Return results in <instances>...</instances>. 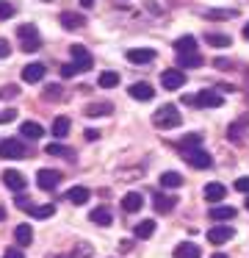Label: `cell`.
I'll return each instance as SVG.
<instances>
[{
    "label": "cell",
    "mask_w": 249,
    "mask_h": 258,
    "mask_svg": "<svg viewBox=\"0 0 249 258\" xmlns=\"http://www.w3.org/2000/svg\"><path fill=\"white\" fill-rule=\"evenodd\" d=\"M183 103L186 106H197V108H219L224 103V97L216 89H202L199 95H183Z\"/></svg>",
    "instance_id": "cell-1"
},
{
    "label": "cell",
    "mask_w": 249,
    "mask_h": 258,
    "mask_svg": "<svg viewBox=\"0 0 249 258\" xmlns=\"http://www.w3.org/2000/svg\"><path fill=\"white\" fill-rule=\"evenodd\" d=\"M152 122H155V128L169 131V128H177V125L183 122V117H180V111H177V106H160L158 111L152 114Z\"/></svg>",
    "instance_id": "cell-2"
},
{
    "label": "cell",
    "mask_w": 249,
    "mask_h": 258,
    "mask_svg": "<svg viewBox=\"0 0 249 258\" xmlns=\"http://www.w3.org/2000/svg\"><path fill=\"white\" fill-rule=\"evenodd\" d=\"M17 36H20V45L25 53H36L39 50V34H36V25L25 23L17 28Z\"/></svg>",
    "instance_id": "cell-3"
},
{
    "label": "cell",
    "mask_w": 249,
    "mask_h": 258,
    "mask_svg": "<svg viewBox=\"0 0 249 258\" xmlns=\"http://www.w3.org/2000/svg\"><path fill=\"white\" fill-rule=\"evenodd\" d=\"M186 161L194 169H208L213 164V156L208 150H202V147H191V150H186Z\"/></svg>",
    "instance_id": "cell-4"
},
{
    "label": "cell",
    "mask_w": 249,
    "mask_h": 258,
    "mask_svg": "<svg viewBox=\"0 0 249 258\" xmlns=\"http://www.w3.org/2000/svg\"><path fill=\"white\" fill-rule=\"evenodd\" d=\"M25 145H22L20 139H3L0 142V158H6V161H11V158H25Z\"/></svg>",
    "instance_id": "cell-5"
},
{
    "label": "cell",
    "mask_w": 249,
    "mask_h": 258,
    "mask_svg": "<svg viewBox=\"0 0 249 258\" xmlns=\"http://www.w3.org/2000/svg\"><path fill=\"white\" fill-rule=\"evenodd\" d=\"M58 183H61V172H55V169H39L36 172V186L39 189L53 191Z\"/></svg>",
    "instance_id": "cell-6"
},
{
    "label": "cell",
    "mask_w": 249,
    "mask_h": 258,
    "mask_svg": "<svg viewBox=\"0 0 249 258\" xmlns=\"http://www.w3.org/2000/svg\"><path fill=\"white\" fill-rule=\"evenodd\" d=\"M232 236H235V230H232L230 225H213V228L208 230V241H210V244H227Z\"/></svg>",
    "instance_id": "cell-7"
},
{
    "label": "cell",
    "mask_w": 249,
    "mask_h": 258,
    "mask_svg": "<svg viewBox=\"0 0 249 258\" xmlns=\"http://www.w3.org/2000/svg\"><path fill=\"white\" fill-rule=\"evenodd\" d=\"M44 75H47V67H44V64H39V61L25 64V67H22V81H25V84H39Z\"/></svg>",
    "instance_id": "cell-8"
},
{
    "label": "cell",
    "mask_w": 249,
    "mask_h": 258,
    "mask_svg": "<svg viewBox=\"0 0 249 258\" xmlns=\"http://www.w3.org/2000/svg\"><path fill=\"white\" fill-rule=\"evenodd\" d=\"M183 84H186L183 70H166V73H160V86L163 89H180Z\"/></svg>",
    "instance_id": "cell-9"
},
{
    "label": "cell",
    "mask_w": 249,
    "mask_h": 258,
    "mask_svg": "<svg viewBox=\"0 0 249 258\" xmlns=\"http://www.w3.org/2000/svg\"><path fill=\"white\" fill-rule=\"evenodd\" d=\"M72 61H75L77 67L83 70V73L94 67V58H92V53H89L83 45H72Z\"/></svg>",
    "instance_id": "cell-10"
},
{
    "label": "cell",
    "mask_w": 249,
    "mask_h": 258,
    "mask_svg": "<svg viewBox=\"0 0 249 258\" xmlns=\"http://www.w3.org/2000/svg\"><path fill=\"white\" fill-rule=\"evenodd\" d=\"M127 92H130L133 100H141V103H147V100H152V97H155V89L147 84V81H136Z\"/></svg>",
    "instance_id": "cell-11"
},
{
    "label": "cell",
    "mask_w": 249,
    "mask_h": 258,
    "mask_svg": "<svg viewBox=\"0 0 249 258\" xmlns=\"http://www.w3.org/2000/svg\"><path fill=\"white\" fill-rule=\"evenodd\" d=\"M152 58H155L152 47H130L127 50V61L130 64H149Z\"/></svg>",
    "instance_id": "cell-12"
},
{
    "label": "cell",
    "mask_w": 249,
    "mask_h": 258,
    "mask_svg": "<svg viewBox=\"0 0 249 258\" xmlns=\"http://www.w3.org/2000/svg\"><path fill=\"white\" fill-rule=\"evenodd\" d=\"M3 183L9 186L11 191H22L28 186V180H25V175L17 172V169H6V172H3Z\"/></svg>",
    "instance_id": "cell-13"
},
{
    "label": "cell",
    "mask_w": 249,
    "mask_h": 258,
    "mask_svg": "<svg viewBox=\"0 0 249 258\" xmlns=\"http://www.w3.org/2000/svg\"><path fill=\"white\" fill-rule=\"evenodd\" d=\"M144 206V197L138 195V191H127L125 197H122V211L125 214H138Z\"/></svg>",
    "instance_id": "cell-14"
},
{
    "label": "cell",
    "mask_w": 249,
    "mask_h": 258,
    "mask_svg": "<svg viewBox=\"0 0 249 258\" xmlns=\"http://www.w3.org/2000/svg\"><path fill=\"white\" fill-rule=\"evenodd\" d=\"M58 23L64 25L66 31H77V28H83V14H77V12H61V17H58Z\"/></svg>",
    "instance_id": "cell-15"
},
{
    "label": "cell",
    "mask_w": 249,
    "mask_h": 258,
    "mask_svg": "<svg viewBox=\"0 0 249 258\" xmlns=\"http://www.w3.org/2000/svg\"><path fill=\"white\" fill-rule=\"evenodd\" d=\"M89 219H92L94 225H100V228H108V225L114 222V214H111V208L100 206V208H94V211L89 214Z\"/></svg>",
    "instance_id": "cell-16"
},
{
    "label": "cell",
    "mask_w": 249,
    "mask_h": 258,
    "mask_svg": "<svg viewBox=\"0 0 249 258\" xmlns=\"http://www.w3.org/2000/svg\"><path fill=\"white\" fill-rule=\"evenodd\" d=\"M175 206H177V197H172V195H169V197H166V195H155V197H152V208H155L158 214H169Z\"/></svg>",
    "instance_id": "cell-17"
},
{
    "label": "cell",
    "mask_w": 249,
    "mask_h": 258,
    "mask_svg": "<svg viewBox=\"0 0 249 258\" xmlns=\"http://www.w3.org/2000/svg\"><path fill=\"white\" fill-rule=\"evenodd\" d=\"M89 195H92V191H89L86 186H72V189L64 195V200H69L72 206H83V203L89 200Z\"/></svg>",
    "instance_id": "cell-18"
},
{
    "label": "cell",
    "mask_w": 249,
    "mask_h": 258,
    "mask_svg": "<svg viewBox=\"0 0 249 258\" xmlns=\"http://www.w3.org/2000/svg\"><path fill=\"white\" fill-rule=\"evenodd\" d=\"M199 64H202V56H199V50H194V53H177V67L194 70V67H199Z\"/></svg>",
    "instance_id": "cell-19"
},
{
    "label": "cell",
    "mask_w": 249,
    "mask_h": 258,
    "mask_svg": "<svg viewBox=\"0 0 249 258\" xmlns=\"http://www.w3.org/2000/svg\"><path fill=\"white\" fill-rule=\"evenodd\" d=\"M210 219H213V222L235 219V208H232V206H213V208H210Z\"/></svg>",
    "instance_id": "cell-20"
},
{
    "label": "cell",
    "mask_w": 249,
    "mask_h": 258,
    "mask_svg": "<svg viewBox=\"0 0 249 258\" xmlns=\"http://www.w3.org/2000/svg\"><path fill=\"white\" fill-rule=\"evenodd\" d=\"M31 239H33V230H31V225L28 222H20L14 228V241L20 247H25V244H31Z\"/></svg>",
    "instance_id": "cell-21"
},
{
    "label": "cell",
    "mask_w": 249,
    "mask_h": 258,
    "mask_svg": "<svg viewBox=\"0 0 249 258\" xmlns=\"http://www.w3.org/2000/svg\"><path fill=\"white\" fill-rule=\"evenodd\" d=\"M20 134L25 136V139H42V136H44V128H42L39 122H31V119H28V122L20 125Z\"/></svg>",
    "instance_id": "cell-22"
},
{
    "label": "cell",
    "mask_w": 249,
    "mask_h": 258,
    "mask_svg": "<svg viewBox=\"0 0 249 258\" xmlns=\"http://www.w3.org/2000/svg\"><path fill=\"white\" fill-rule=\"evenodd\" d=\"M202 252H199L197 244H191V241H183V244L175 247V258H199Z\"/></svg>",
    "instance_id": "cell-23"
},
{
    "label": "cell",
    "mask_w": 249,
    "mask_h": 258,
    "mask_svg": "<svg viewBox=\"0 0 249 258\" xmlns=\"http://www.w3.org/2000/svg\"><path fill=\"white\" fill-rule=\"evenodd\" d=\"M44 153H47V156H61V158H69V161L75 158V153H72L66 145H61L58 139H55L53 145H47V147H44Z\"/></svg>",
    "instance_id": "cell-24"
},
{
    "label": "cell",
    "mask_w": 249,
    "mask_h": 258,
    "mask_svg": "<svg viewBox=\"0 0 249 258\" xmlns=\"http://www.w3.org/2000/svg\"><path fill=\"white\" fill-rule=\"evenodd\" d=\"M224 195H227V189L221 183H208V186H205V200H210V203L224 200Z\"/></svg>",
    "instance_id": "cell-25"
},
{
    "label": "cell",
    "mask_w": 249,
    "mask_h": 258,
    "mask_svg": "<svg viewBox=\"0 0 249 258\" xmlns=\"http://www.w3.org/2000/svg\"><path fill=\"white\" fill-rule=\"evenodd\" d=\"M28 214H31L33 219H50L55 214V206H53V203H47V206H31V208H28Z\"/></svg>",
    "instance_id": "cell-26"
},
{
    "label": "cell",
    "mask_w": 249,
    "mask_h": 258,
    "mask_svg": "<svg viewBox=\"0 0 249 258\" xmlns=\"http://www.w3.org/2000/svg\"><path fill=\"white\" fill-rule=\"evenodd\" d=\"M160 186H163V189H180V186H183V175L180 172H163V175H160Z\"/></svg>",
    "instance_id": "cell-27"
},
{
    "label": "cell",
    "mask_w": 249,
    "mask_h": 258,
    "mask_svg": "<svg viewBox=\"0 0 249 258\" xmlns=\"http://www.w3.org/2000/svg\"><path fill=\"white\" fill-rule=\"evenodd\" d=\"M111 111H114L111 103H92V106L86 108V117H108Z\"/></svg>",
    "instance_id": "cell-28"
},
{
    "label": "cell",
    "mask_w": 249,
    "mask_h": 258,
    "mask_svg": "<svg viewBox=\"0 0 249 258\" xmlns=\"http://www.w3.org/2000/svg\"><path fill=\"white\" fill-rule=\"evenodd\" d=\"M66 134H69V119H66V117H55L53 119V136H55V139H64Z\"/></svg>",
    "instance_id": "cell-29"
},
{
    "label": "cell",
    "mask_w": 249,
    "mask_h": 258,
    "mask_svg": "<svg viewBox=\"0 0 249 258\" xmlns=\"http://www.w3.org/2000/svg\"><path fill=\"white\" fill-rule=\"evenodd\" d=\"M175 50L177 53H194L197 50V39H194V36H180V39L175 42Z\"/></svg>",
    "instance_id": "cell-30"
},
{
    "label": "cell",
    "mask_w": 249,
    "mask_h": 258,
    "mask_svg": "<svg viewBox=\"0 0 249 258\" xmlns=\"http://www.w3.org/2000/svg\"><path fill=\"white\" fill-rule=\"evenodd\" d=\"M97 84L103 86V89H114V86L119 84V75H116V73H111V70H105V73H100Z\"/></svg>",
    "instance_id": "cell-31"
},
{
    "label": "cell",
    "mask_w": 249,
    "mask_h": 258,
    "mask_svg": "<svg viewBox=\"0 0 249 258\" xmlns=\"http://www.w3.org/2000/svg\"><path fill=\"white\" fill-rule=\"evenodd\" d=\"M155 233V222L152 219H144V222L136 225V239H149Z\"/></svg>",
    "instance_id": "cell-32"
},
{
    "label": "cell",
    "mask_w": 249,
    "mask_h": 258,
    "mask_svg": "<svg viewBox=\"0 0 249 258\" xmlns=\"http://www.w3.org/2000/svg\"><path fill=\"white\" fill-rule=\"evenodd\" d=\"M205 17L208 20H230V17H235V12L232 9H208Z\"/></svg>",
    "instance_id": "cell-33"
},
{
    "label": "cell",
    "mask_w": 249,
    "mask_h": 258,
    "mask_svg": "<svg viewBox=\"0 0 249 258\" xmlns=\"http://www.w3.org/2000/svg\"><path fill=\"white\" fill-rule=\"evenodd\" d=\"M205 39H208V45H213V47H230V42H232L227 34H208Z\"/></svg>",
    "instance_id": "cell-34"
},
{
    "label": "cell",
    "mask_w": 249,
    "mask_h": 258,
    "mask_svg": "<svg viewBox=\"0 0 249 258\" xmlns=\"http://www.w3.org/2000/svg\"><path fill=\"white\" fill-rule=\"evenodd\" d=\"M243 125H249V114H246V117H241L238 122H232V125H230V134H227V136H230V142L241 139V131H243Z\"/></svg>",
    "instance_id": "cell-35"
},
{
    "label": "cell",
    "mask_w": 249,
    "mask_h": 258,
    "mask_svg": "<svg viewBox=\"0 0 249 258\" xmlns=\"http://www.w3.org/2000/svg\"><path fill=\"white\" fill-rule=\"evenodd\" d=\"M199 145H202V134H191V136H186V139L180 142L183 150H191V147H199Z\"/></svg>",
    "instance_id": "cell-36"
},
{
    "label": "cell",
    "mask_w": 249,
    "mask_h": 258,
    "mask_svg": "<svg viewBox=\"0 0 249 258\" xmlns=\"http://www.w3.org/2000/svg\"><path fill=\"white\" fill-rule=\"evenodd\" d=\"M77 73H83V70L77 67L75 61H69V64H64V67H61V75H64V78H75Z\"/></svg>",
    "instance_id": "cell-37"
},
{
    "label": "cell",
    "mask_w": 249,
    "mask_h": 258,
    "mask_svg": "<svg viewBox=\"0 0 249 258\" xmlns=\"http://www.w3.org/2000/svg\"><path fill=\"white\" fill-rule=\"evenodd\" d=\"M44 100H61V86L58 84H50L44 89Z\"/></svg>",
    "instance_id": "cell-38"
},
{
    "label": "cell",
    "mask_w": 249,
    "mask_h": 258,
    "mask_svg": "<svg viewBox=\"0 0 249 258\" xmlns=\"http://www.w3.org/2000/svg\"><path fill=\"white\" fill-rule=\"evenodd\" d=\"M9 17H14V6L9 0H0V20H9Z\"/></svg>",
    "instance_id": "cell-39"
},
{
    "label": "cell",
    "mask_w": 249,
    "mask_h": 258,
    "mask_svg": "<svg viewBox=\"0 0 249 258\" xmlns=\"http://www.w3.org/2000/svg\"><path fill=\"white\" fill-rule=\"evenodd\" d=\"M235 191H241V195H249V178H238V180H235Z\"/></svg>",
    "instance_id": "cell-40"
},
{
    "label": "cell",
    "mask_w": 249,
    "mask_h": 258,
    "mask_svg": "<svg viewBox=\"0 0 249 258\" xmlns=\"http://www.w3.org/2000/svg\"><path fill=\"white\" fill-rule=\"evenodd\" d=\"M3 258H25V252H22L20 247H9V250L3 252Z\"/></svg>",
    "instance_id": "cell-41"
},
{
    "label": "cell",
    "mask_w": 249,
    "mask_h": 258,
    "mask_svg": "<svg viewBox=\"0 0 249 258\" xmlns=\"http://www.w3.org/2000/svg\"><path fill=\"white\" fill-rule=\"evenodd\" d=\"M9 53H11V45H9L6 39H0V58H6Z\"/></svg>",
    "instance_id": "cell-42"
},
{
    "label": "cell",
    "mask_w": 249,
    "mask_h": 258,
    "mask_svg": "<svg viewBox=\"0 0 249 258\" xmlns=\"http://www.w3.org/2000/svg\"><path fill=\"white\" fill-rule=\"evenodd\" d=\"M116 247H119V252H130L133 241H130V239H122V241H119V244H116Z\"/></svg>",
    "instance_id": "cell-43"
},
{
    "label": "cell",
    "mask_w": 249,
    "mask_h": 258,
    "mask_svg": "<svg viewBox=\"0 0 249 258\" xmlns=\"http://www.w3.org/2000/svg\"><path fill=\"white\" fill-rule=\"evenodd\" d=\"M14 114H17V111H11V108H6V111L0 114V122H9V119H14Z\"/></svg>",
    "instance_id": "cell-44"
},
{
    "label": "cell",
    "mask_w": 249,
    "mask_h": 258,
    "mask_svg": "<svg viewBox=\"0 0 249 258\" xmlns=\"http://www.w3.org/2000/svg\"><path fill=\"white\" fill-rule=\"evenodd\" d=\"M86 139H89V142H97V139H100V131L89 128V131H86Z\"/></svg>",
    "instance_id": "cell-45"
},
{
    "label": "cell",
    "mask_w": 249,
    "mask_h": 258,
    "mask_svg": "<svg viewBox=\"0 0 249 258\" xmlns=\"http://www.w3.org/2000/svg\"><path fill=\"white\" fill-rule=\"evenodd\" d=\"M94 3H97V0H80V6H83V9H92Z\"/></svg>",
    "instance_id": "cell-46"
},
{
    "label": "cell",
    "mask_w": 249,
    "mask_h": 258,
    "mask_svg": "<svg viewBox=\"0 0 249 258\" xmlns=\"http://www.w3.org/2000/svg\"><path fill=\"white\" fill-rule=\"evenodd\" d=\"M210 258H230V255H224V252H213Z\"/></svg>",
    "instance_id": "cell-47"
},
{
    "label": "cell",
    "mask_w": 249,
    "mask_h": 258,
    "mask_svg": "<svg viewBox=\"0 0 249 258\" xmlns=\"http://www.w3.org/2000/svg\"><path fill=\"white\" fill-rule=\"evenodd\" d=\"M3 219H6V208L0 206V222H3Z\"/></svg>",
    "instance_id": "cell-48"
},
{
    "label": "cell",
    "mask_w": 249,
    "mask_h": 258,
    "mask_svg": "<svg viewBox=\"0 0 249 258\" xmlns=\"http://www.w3.org/2000/svg\"><path fill=\"white\" fill-rule=\"evenodd\" d=\"M243 36H246V39H249V23L243 25Z\"/></svg>",
    "instance_id": "cell-49"
},
{
    "label": "cell",
    "mask_w": 249,
    "mask_h": 258,
    "mask_svg": "<svg viewBox=\"0 0 249 258\" xmlns=\"http://www.w3.org/2000/svg\"><path fill=\"white\" fill-rule=\"evenodd\" d=\"M246 208H249V200H246Z\"/></svg>",
    "instance_id": "cell-50"
}]
</instances>
